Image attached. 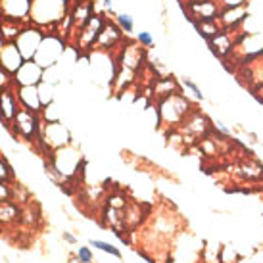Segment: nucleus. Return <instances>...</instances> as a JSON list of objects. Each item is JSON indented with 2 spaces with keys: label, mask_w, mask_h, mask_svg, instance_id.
<instances>
[{
  "label": "nucleus",
  "mask_w": 263,
  "mask_h": 263,
  "mask_svg": "<svg viewBox=\"0 0 263 263\" xmlns=\"http://www.w3.org/2000/svg\"><path fill=\"white\" fill-rule=\"evenodd\" d=\"M0 8L4 20H14V22L31 23V0H0Z\"/></svg>",
  "instance_id": "obj_10"
},
{
  "label": "nucleus",
  "mask_w": 263,
  "mask_h": 263,
  "mask_svg": "<svg viewBox=\"0 0 263 263\" xmlns=\"http://www.w3.org/2000/svg\"><path fill=\"white\" fill-rule=\"evenodd\" d=\"M71 8V0H31V23L41 29H56Z\"/></svg>",
  "instance_id": "obj_1"
},
{
  "label": "nucleus",
  "mask_w": 263,
  "mask_h": 263,
  "mask_svg": "<svg viewBox=\"0 0 263 263\" xmlns=\"http://www.w3.org/2000/svg\"><path fill=\"white\" fill-rule=\"evenodd\" d=\"M64 240L73 246V244H77V236L73 233H69V231H64Z\"/></svg>",
  "instance_id": "obj_29"
},
{
  "label": "nucleus",
  "mask_w": 263,
  "mask_h": 263,
  "mask_svg": "<svg viewBox=\"0 0 263 263\" xmlns=\"http://www.w3.org/2000/svg\"><path fill=\"white\" fill-rule=\"evenodd\" d=\"M20 100L15 95V85L0 90V123L4 125L6 129H10V125L14 121L15 114L20 111Z\"/></svg>",
  "instance_id": "obj_8"
},
{
  "label": "nucleus",
  "mask_w": 263,
  "mask_h": 263,
  "mask_svg": "<svg viewBox=\"0 0 263 263\" xmlns=\"http://www.w3.org/2000/svg\"><path fill=\"white\" fill-rule=\"evenodd\" d=\"M111 231H114V234H116L117 238H119V240L123 242V244H131V240H129V236H127V233H123L125 229H121V227H114Z\"/></svg>",
  "instance_id": "obj_27"
},
{
  "label": "nucleus",
  "mask_w": 263,
  "mask_h": 263,
  "mask_svg": "<svg viewBox=\"0 0 263 263\" xmlns=\"http://www.w3.org/2000/svg\"><path fill=\"white\" fill-rule=\"evenodd\" d=\"M213 127H215V129H219L221 135L231 137V129H229V127H225V123H223V121H219V119H215V121H213Z\"/></svg>",
  "instance_id": "obj_28"
},
{
  "label": "nucleus",
  "mask_w": 263,
  "mask_h": 263,
  "mask_svg": "<svg viewBox=\"0 0 263 263\" xmlns=\"http://www.w3.org/2000/svg\"><path fill=\"white\" fill-rule=\"evenodd\" d=\"M0 181H6V183H15V173L12 165L8 163V160L0 154Z\"/></svg>",
  "instance_id": "obj_19"
},
{
  "label": "nucleus",
  "mask_w": 263,
  "mask_h": 263,
  "mask_svg": "<svg viewBox=\"0 0 263 263\" xmlns=\"http://www.w3.org/2000/svg\"><path fill=\"white\" fill-rule=\"evenodd\" d=\"M23 62H25V58L22 56V52H20V48H17L15 41H12V43H4V46L0 48V66L14 75L15 71L23 66Z\"/></svg>",
  "instance_id": "obj_12"
},
{
  "label": "nucleus",
  "mask_w": 263,
  "mask_h": 263,
  "mask_svg": "<svg viewBox=\"0 0 263 263\" xmlns=\"http://www.w3.org/2000/svg\"><path fill=\"white\" fill-rule=\"evenodd\" d=\"M69 144H71V135L67 131V127H64V123H60V121H56V123H44L43 137L37 142L41 152L50 156L54 150H60V148L69 146Z\"/></svg>",
  "instance_id": "obj_6"
},
{
  "label": "nucleus",
  "mask_w": 263,
  "mask_h": 263,
  "mask_svg": "<svg viewBox=\"0 0 263 263\" xmlns=\"http://www.w3.org/2000/svg\"><path fill=\"white\" fill-rule=\"evenodd\" d=\"M125 39V33L119 29V25L116 22H110V20H106L104 23V29L100 33V37H98V43H96L95 50L98 52H108L110 54L116 46L123 43ZM119 48H123V46H119Z\"/></svg>",
  "instance_id": "obj_9"
},
{
  "label": "nucleus",
  "mask_w": 263,
  "mask_h": 263,
  "mask_svg": "<svg viewBox=\"0 0 263 263\" xmlns=\"http://www.w3.org/2000/svg\"><path fill=\"white\" fill-rule=\"evenodd\" d=\"M106 15L104 14H92V17L85 23V27L79 31V35L75 39L73 48L77 50V54H90L95 52V46L98 43V37L104 29V23H106Z\"/></svg>",
  "instance_id": "obj_5"
},
{
  "label": "nucleus",
  "mask_w": 263,
  "mask_h": 263,
  "mask_svg": "<svg viewBox=\"0 0 263 263\" xmlns=\"http://www.w3.org/2000/svg\"><path fill=\"white\" fill-rule=\"evenodd\" d=\"M44 35H46V31H43L41 27L33 25V23H29V25L23 27L22 33H20L17 39H15V44H17V48H20L23 58L25 60L35 58V54H37L39 46H41V43H43Z\"/></svg>",
  "instance_id": "obj_7"
},
{
  "label": "nucleus",
  "mask_w": 263,
  "mask_h": 263,
  "mask_svg": "<svg viewBox=\"0 0 263 263\" xmlns=\"http://www.w3.org/2000/svg\"><path fill=\"white\" fill-rule=\"evenodd\" d=\"M116 23L119 25V29L123 31L125 35H131L133 31H135V20H133V15L129 14H116Z\"/></svg>",
  "instance_id": "obj_18"
},
{
  "label": "nucleus",
  "mask_w": 263,
  "mask_h": 263,
  "mask_svg": "<svg viewBox=\"0 0 263 263\" xmlns=\"http://www.w3.org/2000/svg\"><path fill=\"white\" fill-rule=\"evenodd\" d=\"M194 27H196L198 33H200L205 41H210V39H213L217 33H221V31H223L219 20H217V22H196V23H194Z\"/></svg>",
  "instance_id": "obj_16"
},
{
  "label": "nucleus",
  "mask_w": 263,
  "mask_h": 263,
  "mask_svg": "<svg viewBox=\"0 0 263 263\" xmlns=\"http://www.w3.org/2000/svg\"><path fill=\"white\" fill-rule=\"evenodd\" d=\"M43 127H44V121L43 117H41V114L20 108V111L15 114L14 121H12L8 131L12 133L15 139H22L37 144L39 140H41V137H43Z\"/></svg>",
  "instance_id": "obj_3"
},
{
  "label": "nucleus",
  "mask_w": 263,
  "mask_h": 263,
  "mask_svg": "<svg viewBox=\"0 0 263 263\" xmlns=\"http://www.w3.org/2000/svg\"><path fill=\"white\" fill-rule=\"evenodd\" d=\"M44 79V69L39 66L35 60H25L23 66L14 73V83L17 87L23 85H41Z\"/></svg>",
  "instance_id": "obj_11"
},
{
  "label": "nucleus",
  "mask_w": 263,
  "mask_h": 263,
  "mask_svg": "<svg viewBox=\"0 0 263 263\" xmlns=\"http://www.w3.org/2000/svg\"><path fill=\"white\" fill-rule=\"evenodd\" d=\"M108 205L114 208V210H125V208H127V198L119 196V194H114V196L108 198Z\"/></svg>",
  "instance_id": "obj_25"
},
{
  "label": "nucleus",
  "mask_w": 263,
  "mask_h": 263,
  "mask_svg": "<svg viewBox=\"0 0 263 263\" xmlns=\"http://www.w3.org/2000/svg\"><path fill=\"white\" fill-rule=\"evenodd\" d=\"M17 221H22V205L14 200L0 204V225H14Z\"/></svg>",
  "instance_id": "obj_15"
},
{
  "label": "nucleus",
  "mask_w": 263,
  "mask_h": 263,
  "mask_svg": "<svg viewBox=\"0 0 263 263\" xmlns=\"http://www.w3.org/2000/svg\"><path fill=\"white\" fill-rule=\"evenodd\" d=\"M156 108H158V119L160 123H165L167 127H175V125L183 123L184 117L189 116L192 104L189 102V98L177 90L173 95H167L156 100Z\"/></svg>",
  "instance_id": "obj_2"
},
{
  "label": "nucleus",
  "mask_w": 263,
  "mask_h": 263,
  "mask_svg": "<svg viewBox=\"0 0 263 263\" xmlns=\"http://www.w3.org/2000/svg\"><path fill=\"white\" fill-rule=\"evenodd\" d=\"M66 46H67V43L64 39L58 37V35H54V33H48V35H44L43 43H41V46H39V50L33 60H35L43 69L56 67L58 62L62 60V56H64V52H66Z\"/></svg>",
  "instance_id": "obj_4"
},
{
  "label": "nucleus",
  "mask_w": 263,
  "mask_h": 263,
  "mask_svg": "<svg viewBox=\"0 0 263 263\" xmlns=\"http://www.w3.org/2000/svg\"><path fill=\"white\" fill-rule=\"evenodd\" d=\"M219 2L221 10H227V8H236V6H244L246 0H217Z\"/></svg>",
  "instance_id": "obj_26"
},
{
  "label": "nucleus",
  "mask_w": 263,
  "mask_h": 263,
  "mask_svg": "<svg viewBox=\"0 0 263 263\" xmlns=\"http://www.w3.org/2000/svg\"><path fill=\"white\" fill-rule=\"evenodd\" d=\"M75 257H77L79 263H95V254H92V250L88 248V246H81V248L77 250Z\"/></svg>",
  "instance_id": "obj_22"
},
{
  "label": "nucleus",
  "mask_w": 263,
  "mask_h": 263,
  "mask_svg": "<svg viewBox=\"0 0 263 263\" xmlns=\"http://www.w3.org/2000/svg\"><path fill=\"white\" fill-rule=\"evenodd\" d=\"M88 244H90V246H95V250H100V252H104V254H110V256L117 257V259H121V250L117 248V246H114V244H110V242L92 238Z\"/></svg>",
  "instance_id": "obj_17"
},
{
  "label": "nucleus",
  "mask_w": 263,
  "mask_h": 263,
  "mask_svg": "<svg viewBox=\"0 0 263 263\" xmlns=\"http://www.w3.org/2000/svg\"><path fill=\"white\" fill-rule=\"evenodd\" d=\"M208 46H210V50L213 52V56L225 60L227 56L234 50L236 41H233V37H231V29H223L221 33H217L215 37L208 41Z\"/></svg>",
  "instance_id": "obj_14"
},
{
  "label": "nucleus",
  "mask_w": 263,
  "mask_h": 263,
  "mask_svg": "<svg viewBox=\"0 0 263 263\" xmlns=\"http://www.w3.org/2000/svg\"><path fill=\"white\" fill-rule=\"evenodd\" d=\"M14 200V183H6L0 181V204Z\"/></svg>",
  "instance_id": "obj_20"
},
{
  "label": "nucleus",
  "mask_w": 263,
  "mask_h": 263,
  "mask_svg": "<svg viewBox=\"0 0 263 263\" xmlns=\"http://www.w3.org/2000/svg\"><path fill=\"white\" fill-rule=\"evenodd\" d=\"M137 43L140 44V46H144L146 50H150L154 46V37L148 33V31H140L139 35H137Z\"/></svg>",
  "instance_id": "obj_24"
},
{
  "label": "nucleus",
  "mask_w": 263,
  "mask_h": 263,
  "mask_svg": "<svg viewBox=\"0 0 263 263\" xmlns=\"http://www.w3.org/2000/svg\"><path fill=\"white\" fill-rule=\"evenodd\" d=\"M15 95H17V100H20V106L25 108L29 111H37L41 114L43 111V102H41V95H39V85H23V87H17L15 85Z\"/></svg>",
  "instance_id": "obj_13"
},
{
  "label": "nucleus",
  "mask_w": 263,
  "mask_h": 263,
  "mask_svg": "<svg viewBox=\"0 0 263 263\" xmlns=\"http://www.w3.org/2000/svg\"><path fill=\"white\" fill-rule=\"evenodd\" d=\"M14 85H15L14 75L0 66V90H2V88H8V87H14Z\"/></svg>",
  "instance_id": "obj_23"
},
{
  "label": "nucleus",
  "mask_w": 263,
  "mask_h": 263,
  "mask_svg": "<svg viewBox=\"0 0 263 263\" xmlns=\"http://www.w3.org/2000/svg\"><path fill=\"white\" fill-rule=\"evenodd\" d=\"M137 254H139L140 257H144V259H146V263H156V259H154L152 256H148L144 250H137Z\"/></svg>",
  "instance_id": "obj_30"
},
{
  "label": "nucleus",
  "mask_w": 263,
  "mask_h": 263,
  "mask_svg": "<svg viewBox=\"0 0 263 263\" xmlns=\"http://www.w3.org/2000/svg\"><path fill=\"white\" fill-rule=\"evenodd\" d=\"M181 85H183L186 90H190V95L194 96L196 100H204V95H202V90H200V87H198V85L192 79L184 77V79H181Z\"/></svg>",
  "instance_id": "obj_21"
}]
</instances>
